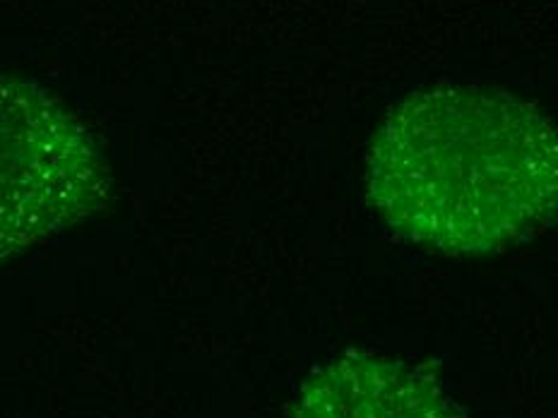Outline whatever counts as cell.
Here are the masks:
<instances>
[{
  "mask_svg": "<svg viewBox=\"0 0 558 418\" xmlns=\"http://www.w3.org/2000/svg\"><path fill=\"white\" fill-rule=\"evenodd\" d=\"M294 418H456L436 380L388 358L352 354L323 368Z\"/></svg>",
  "mask_w": 558,
  "mask_h": 418,
  "instance_id": "3",
  "label": "cell"
},
{
  "mask_svg": "<svg viewBox=\"0 0 558 418\" xmlns=\"http://www.w3.org/2000/svg\"><path fill=\"white\" fill-rule=\"evenodd\" d=\"M368 197L395 234L418 246L510 248L558 219V127L506 89H418L371 143Z\"/></svg>",
  "mask_w": 558,
  "mask_h": 418,
  "instance_id": "1",
  "label": "cell"
},
{
  "mask_svg": "<svg viewBox=\"0 0 558 418\" xmlns=\"http://www.w3.org/2000/svg\"><path fill=\"white\" fill-rule=\"evenodd\" d=\"M109 185L95 139L61 101L0 79V258L89 217Z\"/></svg>",
  "mask_w": 558,
  "mask_h": 418,
  "instance_id": "2",
  "label": "cell"
}]
</instances>
